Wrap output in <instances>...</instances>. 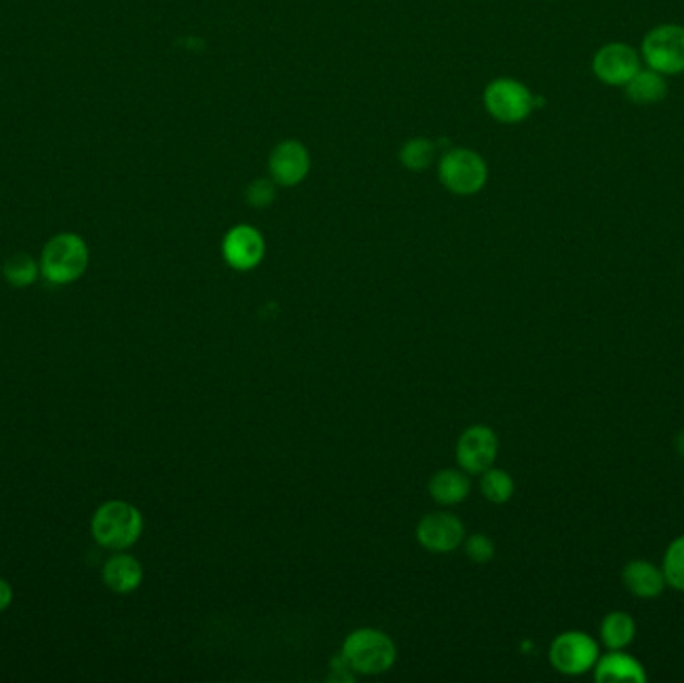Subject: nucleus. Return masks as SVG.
<instances>
[{
	"label": "nucleus",
	"instance_id": "17",
	"mask_svg": "<svg viewBox=\"0 0 684 683\" xmlns=\"http://www.w3.org/2000/svg\"><path fill=\"white\" fill-rule=\"evenodd\" d=\"M626 97L635 104H657L669 92V85L664 75H660L652 69H641L629 83H626Z\"/></svg>",
	"mask_w": 684,
	"mask_h": 683
},
{
	"label": "nucleus",
	"instance_id": "16",
	"mask_svg": "<svg viewBox=\"0 0 684 683\" xmlns=\"http://www.w3.org/2000/svg\"><path fill=\"white\" fill-rule=\"evenodd\" d=\"M428 492L436 504L455 506V504H461L471 492V481L462 471L443 469V471H436L428 481Z\"/></svg>",
	"mask_w": 684,
	"mask_h": 683
},
{
	"label": "nucleus",
	"instance_id": "15",
	"mask_svg": "<svg viewBox=\"0 0 684 683\" xmlns=\"http://www.w3.org/2000/svg\"><path fill=\"white\" fill-rule=\"evenodd\" d=\"M142 566L133 556L111 557L102 568V580L114 594H133L142 583Z\"/></svg>",
	"mask_w": 684,
	"mask_h": 683
},
{
	"label": "nucleus",
	"instance_id": "7",
	"mask_svg": "<svg viewBox=\"0 0 684 683\" xmlns=\"http://www.w3.org/2000/svg\"><path fill=\"white\" fill-rule=\"evenodd\" d=\"M598 658V644L585 632L560 633L548 651L552 668L564 675H583L586 671L595 670Z\"/></svg>",
	"mask_w": 684,
	"mask_h": 683
},
{
	"label": "nucleus",
	"instance_id": "26",
	"mask_svg": "<svg viewBox=\"0 0 684 683\" xmlns=\"http://www.w3.org/2000/svg\"><path fill=\"white\" fill-rule=\"evenodd\" d=\"M674 449H676V454L684 459V430L679 431V435L674 437Z\"/></svg>",
	"mask_w": 684,
	"mask_h": 683
},
{
	"label": "nucleus",
	"instance_id": "14",
	"mask_svg": "<svg viewBox=\"0 0 684 683\" xmlns=\"http://www.w3.org/2000/svg\"><path fill=\"white\" fill-rule=\"evenodd\" d=\"M622 583L631 594L641 597V599L659 597L667 587L662 568H657L655 563L645 561V559H633L624 566Z\"/></svg>",
	"mask_w": 684,
	"mask_h": 683
},
{
	"label": "nucleus",
	"instance_id": "25",
	"mask_svg": "<svg viewBox=\"0 0 684 683\" xmlns=\"http://www.w3.org/2000/svg\"><path fill=\"white\" fill-rule=\"evenodd\" d=\"M13 585L7 582V580H2L0 578V611H4V609L11 608V604H13Z\"/></svg>",
	"mask_w": 684,
	"mask_h": 683
},
{
	"label": "nucleus",
	"instance_id": "19",
	"mask_svg": "<svg viewBox=\"0 0 684 683\" xmlns=\"http://www.w3.org/2000/svg\"><path fill=\"white\" fill-rule=\"evenodd\" d=\"M2 275L11 287L23 289V287H30L37 281L40 275V265L28 253H14L4 261Z\"/></svg>",
	"mask_w": 684,
	"mask_h": 683
},
{
	"label": "nucleus",
	"instance_id": "22",
	"mask_svg": "<svg viewBox=\"0 0 684 683\" xmlns=\"http://www.w3.org/2000/svg\"><path fill=\"white\" fill-rule=\"evenodd\" d=\"M662 573L669 587L684 594V535L669 545L662 559Z\"/></svg>",
	"mask_w": 684,
	"mask_h": 683
},
{
	"label": "nucleus",
	"instance_id": "24",
	"mask_svg": "<svg viewBox=\"0 0 684 683\" xmlns=\"http://www.w3.org/2000/svg\"><path fill=\"white\" fill-rule=\"evenodd\" d=\"M467 556L471 557L476 563H486L495 557V544L490 542V537H486L483 533L471 535L467 539Z\"/></svg>",
	"mask_w": 684,
	"mask_h": 683
},
{
	"label": "nucleus",
	"instance_id": "5",
	"mask_svg": "<svg viewBox=\"0 0 684 683\" xmlns=\"http://www.w3.org/2000/svg\"><path fill=\"white\" fill-rule=\"evenodd\" d=\"M483 102L495 121L517 125L526 121L540 101L521 80L500 76L486 85Z\"/></svg>",
	"mask_w": 684,
	"mask_h": 683
},
{
	"label": "nucleus",
	"instance_id": "1",
	"mask_svg": "<svg viewBox=\"0 0 684 683\" xmlns=\"http://www.w3.org/2000/svg\"><path fill=\"white\" fill-rule=\"evenodd\" d=\"M87 240L76 233H59L45 245L40 253V275L52 285H69L83 277L87 271Z\"/></svg>",
	"mask_w": 684,
	"mask_h": 683
},
{
	"label": "nucleus",
	"instance_id": "4",
	"mask_svg": "<svg viewBox=\"0 0 684 683\" xmlns=\"http://www.w3.org/2000/svg\"><path fill=\"white\" fill-rule=\"evenodd\" d=\"M343 656L352 670L364 675H376L393 668L397 659V647L386 633L373 628H362L345 639Z\"/></svg>",
	"mask_w": 684,
	"mask_h": 683
},
{
	"label": "nucleus",
	"instance_id": "23",
	"mask_svg": "<svg viewBox=\"0 0 684 683\" xmlns=\"http://www.w3.org/2000/svg\"><path fill=\"white\" fill-rule=\"evenodd\" d=\"M276 199V183L273 178L257 177L245 189V201L252 209H269Z\"/></svg>",
	"mask_w": 684,
	"mask_h": 683
},
{
	"label": "nucleus",
	"instance_id": "10",
	"mask_svg": "<svg viewBox=\"0 0 684 683\" xmlns=\"http://www.w3.org/2000/svg\"><path fill=\"white\" fill-rule=\"evenodd\" d=\"M498 456L495 431L486 425H474L461 435L457 444V459L467 473H485Z\"/></svg>",
	"mask_w": 684,
	"mask_h": 683
},
{
	"label": "nucleus",
	"instance_id": "11",
	"mask_svg": "<svg viewBox=\"0 0 684 683\" xmlns=\"http://www.w3.org/2000/svg\"><path fill=\"white\" fill-rule=\"evenodd\" d=\"M264 237L259 228L237 225L231 228L223 239V257L226 265L237 271H250L261 265L264 259Z\"/></svg>",
	"mask_w": 684,
	"mask_h": 683
},
{
	"label": "nucleus",
	"instance_id": "13",
	"mask_svg": "<svg viewBox=\"0 0 684 683\" xmlns=\"http://www.w3.org/2000/svg\"><path fill=\"white\" fill-rule=\"evenodd\" d=\"M595 680L598 683H645L648 675L645 666L638 659L624 654L622 649H610V654L598 658Z\"/></svg>",
	"mask_w": 684,
	"mask_h": 683
},
{
	"label": "nucleus",
	"instance_id": "8",
	"mask_svg": "<svg viewBox=\"0 0 684 683\" xmlns=\"http://www.w3.org/2000/svg\"><path fill=\"white\" fill-rule=\"evenodd\" d=\"M638 71L641 57L636 49L624 42H609L593 57V73L609 87H626Z\"/></svg>",
	"mask_w": 684,
	"mask_h": 683
},
{
	"label": "nucleus",
	"instance_id": "21",
	"mask_svg": "<svg viewBox=\"0 0 684 683\" xmlns=\"http://www.w3.org/2000/svg\"><path fill=\"white\" fill-rule=\"evenodd\" d=\"M481 492L493 504H507L514 494V481L502 469H486L481 480Z\"/></svg>",
	"mask_w": 684,
	"mask_h": 683
},
{
	"label": "nucleus",
	"instance_id": "12",
	"mask_svg": "<svg viewBox=\"0 0 684 683\" xmlns=\"http://www.w3.org/2000/svg\"><path fill=\"white\" fill-rule=\"evenodd\" d=\"M416 539L424 549L433 554H448L462 544L464 525L461 519L455 518L452 513L435 511L421 519L416 527Z\"/></svg>",
	"mask_w": 684,
	"mask_h": 683
},
{
	"label": "nucleus",
	"instance_id": "2",
	"mask_svg": "<svg viewBox=\"0 0 684 683\" xmlns=\"http://www.w3.org/2000/svg\"><path fill=\"white\" fill-rule=\"evenodd\" d=\"M142 527L145 523L137 507L119 499L102 504L90 521V533L95 542L116 551L137 544Z\"/></svg>",
	"mask_w": 684,
	"mask_h": 683
},
{
	"label": "nucleus",
	"instance_id": "20",
	"mask_svg": "<svg viewBox=\"0 0 684 683\" xmlns=\"http://www.w3.org/2000/svg\"><path fill=\"white\" fill-rule=\"evenodd\" d=\"M436 145L426 137H414V139L407 140L400 152H398V159L405 169L409 171H426L428 166L435 163Z\"/></svg>",
	"mask_w": 684,
	"mask_h": 683
},
{
	"label": "nucleus",
	"instance_id": "9",
	"mask_svg": "<svg viewBox=\"0 0 684 683\" xmlns=\"http://www.w3.org/2000/svg\"><path fill=\"white\" fill-rule=\"evenodd\" d=\"M311 165V152L297 139L281 140L269 157V173L278 187H299Z\"/></svg>",
	"mask_w": 684,
	"mask_h": 683
},
{
	"label": "nucleus",
	"instance_id": "6",
	"mask_svg": "<svg viewBox=\"0 0 684 683\" xmlns=\"http://www.w3.org/2000/svg\"><path fill=\"white\" fill-rule=\"evenodd\" d=\"M641 54L648 69L660 75H681L684 73V26H655L643 38Z\"/></svg>",
	"mask_w": 684,
	"mask_h": 683
},
{
	"label": "nucleus",
	"instance_id": "18",
	"mask_svg": "<svg viewBox=\"0 0 684 683\" xmlns=\"http://www.w3.org/2000/svg\"><path fill=\"white\" fill-rule=\"evenodd\" d=\"M635 618L626 611H610L600 621V642L609 649H626L635 642Z\"/></svg>",
	"mask_w": 684,
	"mask_h": 683
},
{
	"label": "nucleus",
	"instance_id": "3",
	"mask_svg": "<svg viewBox=\"0 0 684 683\" xmlns=\"http://www.w3.org/2000/svg\"><path fill=\"white\" fill-rule=\"evenodd\" d=\"M438 181L457 197H473L488 183V165L473 149L452 147L438 161Z\"/></svg>",
	"mask_w": 684,
	"mask_h": 683
}]
</instances>
